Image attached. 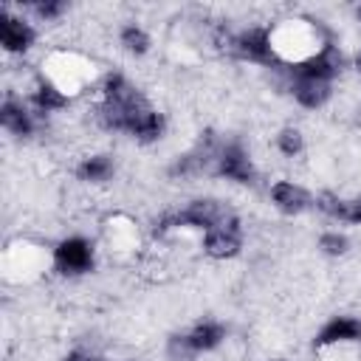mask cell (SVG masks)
Here are the masks:
<instances>
[{
    "label": "cell",
    "instance_id": "6da1fadb",
    "mask_svg": "<svg viewBox=\"0 0 361 361\" xmlns=\"http://www.w3.org/2000/svg\"><path fill=\"white\" fill-rule=\"evenodd\" d=\"M228 220H231V214H228V209H226L223 203H217V200H192L180 214H175V217H172V220H166V223H178V226H197V228L212 231V228L226 226Z\"/></svg>",
    "mask_w": 361,
    "mask_h": 361
},
{
    "label": "cell",
    "instance_id": "7a4b0ae2",
    "mask_svg": "<svg viewBox=\"0 0 361 361\" xmlns=\"http://www.w3.org/2000/svg\"><path fill=\"white\" fill-rule=\"evenodd\" d=\"M54 262H56V268L62 274H85L93 265V248L82 237H68V240H62L56 245Z\"/></svg>",
    "mask_w": 361,
    "mask_h": 361
},
{
    "label": "cell",
    "instance_id": "3957f363",
    "mask_svg": "<svg viewBox=\"0 0 361 361\" xmlns=\"http://www.w3.org/2000/svg\"><path fill=\"white\" fill-rule=\"evenodd\" d=\"M234 54L251 62H274V45H271V34L265 28H248L243 34L234 37Z\"/></svg>",
    "mask_w": 361,
    "mask_h": 361
},
{
    "label": "cell",
    "instance_id": "277c9868",
    "mask_svg": "<svg viewBox=\"0 0 361 361\" xmlns=\"http://www.w3.org/2000/svg\"><path fill=\"white\" fill-rule=\"evenodd\" d=\"M358 338H361V322L353 319V316H336L322 327V333L316 338V347L330 350V347H338V344H353Z\"/></svg>",
    "mask_w": 361,
    "mask_h": 361
},
{
    "label": "cell",
    "instance_id": "5b68a950",
    "mask_svg": "<svg viewBox=\"0 0 361 361\" xmlns=\"http://www.w3.org/2000/svg\"><path fill=\"white\" fill-rule=\"evenodd\" d=\"M203 248H206L209 257H217V259L234 257V254L240 251V223H237V217H231V220H228L226 226H220V228L206 231Z\"/></svg>",
    "mask_w": 361,
    "mask_h": 361
},
{
    "label": "cell",
    "instance_id": "8992f818",
    "mask_svg": "<svg viewBox=\"0 0 361 361\" xmlns=\"http://www.w3.org/2000/svg\"><path fill=\"white\" fill-rule=\"evenodd\" d=\"M217 172L223 178L237 180V183H251V178H254V166H251V161H248V155H245V149L240 144H228L226 149H220Z\"/></svg>",
    "mask_w": 361,
    "mask_h": 361
},
{
    "label": "cell",
    "instance_id": "52a82bcc",
    "mask_svg": "<svg viewBox=\"0 0 361 361\" xmlns=\"http://www.w3.org/2000/svg\"><path fill=\"white\" fill-rule=\"evenodd\" d=\"M0 42H3L6 51H11V54H23V51L31 48V42H34V31H31V25L23 23L20 17H11L8 11H3V14H0Z\"/></svg>",
    "mask_w": 361,
    "mask_h": 361
},
{
    "label": "cell",
    "instance_id": "ba28073f",
    "mask_svg": "<svg viewBox=\"0 0 361 361\" xmlns=\"http://www.w3.org/2000/svg\"><path fill=\"white\" fill-rule=\"evenodd\" d=\"M341 68V56L324 45L322 51H316L310 59H305L299 65V79H316V82H330Z\"/></svg>",
    "mask_w": 361,
    "mask_h": 361
},
{
    "label": "cell",
    "instance_id": "9c48e42d",
    "mask_svg": "<svg viewBox=\"0 0 361 361\" xmlns=\"http://www.w3.org/2000/svg\"><path fill=\"white\" fill-rule=\"evenodd\" d=\"M271 197H274L276 209H282L285 214H299V212H305V209L310 206V195H307L302 186L290 183V180H279V183H274Z\"/></svg>",
    "mask_w": 361,
    "mask_h": 361
},
{
    "label": "cell",
    "instance_id": "30bf717a",
    "mask_svg": "<svg viewBox=\"0 0 361 361\" xmlns=\"http://www.w3.org/2000/svg\"><path fill=\"white\" fill-rule=\"evenodd\" d=\"M127 133H133V135L141 138V141H155V138L164 133V118H161V113H155V110L147 104V107H141V110L133 116Z\"/></svg>",
    "mask_w": 361,
    "mask_h": 361
},
{
    "label": "cell",
    "instance_id": "8fae6325",
    "mask_svg": "<svg viewBox=\"0 0 361 361\" xmlns=\"http://www.w3.org/2000/svg\"><path fill=\"white\" fill-rule=\"evenodd\" d=\"M293 96H296V102L302 107H322L330 99V85L327 82H316V79H296Z\"/></svg>",
    "mask_w": 361,
    "mask_h": 361
},
{
    "label": "cell",
    "instance_id": "7c38bea8",
    "mask_svg": "<svg viewBox=\"0 0 361 361\" xmlns=\"http://www.w3.org/2000/svg\"><path fill=\"white\" fill-rule=\"evenodd\" d=\"M0 121L8 133L14 135H31V116L25 113V107L14 99H6L0 107Z\"/></svg>",
    "mask_w": 361,
    "mask_h": 361
},
{
    "label": "cell",
    "instance_id": "4fadbf2b",
    "mask_svg": "<svg viewBox=\"0 0 361 361\" xmlns=\"http://www.w3.org/2000/svg\"><path fill=\"white\" fill-rule=\"evenodd\" d=\"M186 338H189V344H192L195 353H203V350H214V347L226 338V330H223V324H217V322H203V324H197Z\"/></svg>",
    "mask_w": 361,
    "mask_h": 361
},
{
    "label": "cell",
    "instance_id": "5bb4252c",
    "mask_svg": "<svg viewBox=\"0 0 361 361\" xmlns=\"http://www.w3.org/2000/svg\"><path fill=\"white\" fill-rule=\"evenodd\" d=\"M76 175H79L82 180L102 183V180H107V178L113 175V161H110L107 155H90V158H85V161L79 164Z\"/></svg>",
    "mask_w": 361,
    "mask_h": 361
},
{
    "label": "cell",
    "instance_id": "9a60e30c",
    "mask_svg": "<svg viewBox=\"0 0 361 361\" xmlns=\"http://www.w3.org/2000/svg\"><path fill=\"white\" fill-rule=\"evenodd\" d=\"M34 104L39 107V110H59V107H65L68 104V96L59 90V85H51V82H42L39 87H37V93H34Z\"/></svg>",
    "mask_w": 361,
    "mask_h": 361
},
{
    "label": "cell",
    "instance_id": "2e32d148",
    "mask_svg": "<svg viewBox=\"0 0 361 361\" xmlns=\"http://www.w3.org/2000/svg\"><path fill=\"white\" fill-rule=\"evenodd\" d=\"M121 45H124L127 51H133V54H147L149 37H147L138 25H124V28H121Z\"/></svg>",
    "mask_w": 361,
    "mask_h": 361
},
{
    "label": "cell",
    "instance_id": "e0dca14e",
    "mask_svg": "<svg viewBox=\"0 0 361 361\" xmlns=\"http://www.w3.org/2000/svg\"><path fill=\"white\" fill-rule=\"evenodd\" d=\"M276 147H279V152L288 155V158L299 155V152H302V133L293 130V127H285V130L276 135Z\"/></svg>",
    "mask_w": 361,
    "mask_h": 361
},
{
    "label": "cell",
    "instance_id": "ac0fdd59",
    "mask_svg": "<svg viewBox=\"0 0 361 361\" xmlns=\"http://www.w3.org/2000/svg\"><path fill=\"white\" fill-rule=\"evenodd\" d=\"M319 248H324V254L338 257V254L347 251V237H344V234H336V231H327V234H322Z\"/></svg>",
    "mask_w": 361,
    "mask_h": 361
},
{
    "label": "cell",
    "instance_id": "d6986e66",
    "mask_svg": "<svg viewBox=\"0 0 361 361\" xmlns=\"http://www.w3.org/2000/svg\"><path fill=\"white\" fill-rule=\"evenodd\" d=\"M316 206H319L324 214H330V217H338V220H341V209H344V200H341V197H336L333 192H322V195L316 197Z\"/></svg>",
    "mask_w": 361,
    "mask_h": 361
},
{
    "label": "cell",
    "instance_id": "ffe728a7",
    "mask_svg": "<svg viewBox=\"0 0 361 361\" xmlns=\"http://www.w3.org/2000/svg\"><path fill=\"white\" fill-rule=\"evenodd\" d=\"M34 11H37L42 20H54V17H59V14L65 11V3H56V0H51V3H37Z\"/></svg>",
    "mask_w": 361,
    "mask_h": 361
},
{
    "label": "cell",
    "instance_id": "44dd1931",
    "mask_svg": "<svg viewBox=\"0 0 361 361\" xmlns=\"http://www.w3.org/2000/svg\"><path fill=\"white\" fill-rule=\"evenodd\" d=\"M62 361H99L96 355H90V353H82V350H73V353H68Z\"/></svg>",
    "mask_w": 361,
    "mask_h": 361
},
{
    "label": "cell",
    "instance_id": "7402d4cb",
    "mask_svg": "<svg viewBox=\"0 0 361 361\" xmlns=\"http://www.w3.org/2000/svg\"><path fill=\"white\" fill-rule=\"evenodd\" d=\"M355 65H358V71H361V51H358V56H355Z\"/></svg>",
    "mask_w": 361,
    "mask_h": 361
},
{
    "label": "cell",
    "instance_id": "603a6c76",
    "mask_svg": "<svg viewBox=\"0 0 361 361\" xmlns=\"http://www.w3.org/2000/svg\"><path fill=\"white\" fill-rule=\"evenodd\" d=\"M358 20H361V6H358Z\"/></svg>",
    "mask_w": 361,
    "mask_h": 361
},
{
    "label": "cell",
    "instance_id": "cb8c5ba5",
    "mask_svg": "<svg viewBox=\"0 0 361 361\" xmlns=\"http://www.w3.org/2000/svg\"><path fill=\"white\" fill-rule=\"evenodd\" d=\"M355 200H358V206H361V195H358V197H355Z\"/></svg>",
    "mask_w": 361,
    "mask_h": 361
}]
</instances>
